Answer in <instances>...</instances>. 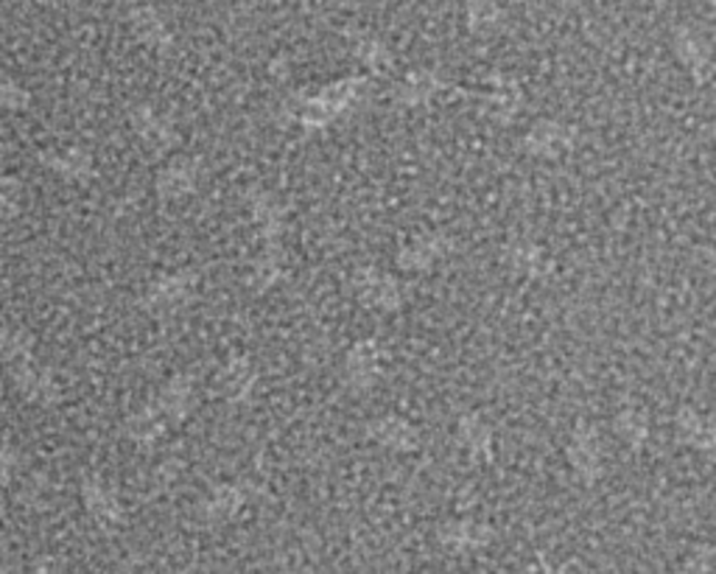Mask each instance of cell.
Here are the masks:
<instances>
[{
    "label": "cell",
    "mask_w": 716,
    "mask_h": 574,
    "mask_svg": "<svg viewBox=\"0 0 716 574\" xmlns=\"http://www.w3.org/2000/svg\"><path fill=\"white\" fill-rule=\"evenodd\" d=\"M367 90V79H341L311 93L291 96L289 112L300 127L325 129L345 118L361 101Z\"/></svg>",
    "instance_id": "cell-1"
},
{
    "label": "cell",
    "mask_w": 716,
    "mask_h": 574,
    "mask_svg": "<svg viewBox=\"0 0 716 574\" xmlns=\"http://www.w3.org/2000/svg\"><path fill=\"white\" fill-rule=\"evenodd\" d=\"M352 291L365 308L378 314H395L409 303L411 286L398 273L381 267H358L352 273Z\"/></svg>",
    "instance_id": "cell-2"
},
{
    "label": "cell",
    "mask_w": 716,
    "mask_h": 574,
    "mask_svg": "<svg viewBox=\"0 0 716 574\" xmlns=\"http://www.w3.org/2000/svg\"><path fill=\"white\" fill-rule=\"evenodd\" d=\"M454 238L442 230H417L409 232L395 250V267L404 275H428L451 258Z\"/></svg>",
    "instance_id": "cell-3"
},
{
    "label": "cell",
    "mask_w": 716,
    "mask_h": 574,
    "mask_svg": "<svg viewBox=\"0 0 716 574\" xmlns=\"http://www.w3.org/2000/svg\"><path fill=\"white\" fill-rule=\"evenodd\" d=\"M566 463L571 474L577 476L583 485H594L601 479L607 468L605 459V437H601L599 426L590 420H577L566 441Z\"/></svg>",
    "instance_id": "cell-4"
},
{
    "label": "cell",
    "mask_w": 716,
    "mask_h": 574,
    "mask_svg": "<svg viewBox=\"0 0 716 574\" xmlns=\"http://www.w3.org/2000/svg\"><path fill=\"white\" fill-rule=\"evenodd\" d=\"M389 356L376 339H358L341 359V378L352 393H372L387 376Z\"/></svg>",
    "instance_id": "cell-5"
},
{
    "label": "cell",
    "mask_w": 716,
    "mask_h": 574,
    "mask_svg": "<svg viewBox=\"0 0 716 574\" xmlns=\"http://www.w3.org/2000/svg\"><path fill=\"white\" fill-rule=\"evenodd\" d=\"M574 144H577V129L566 121H557V118H540L520 138L526 155L546 162L563 160L574 149Z\"/></svg>",
    "instance_id": "cell-6"
},
{
    "label": "cell",
    "mask_w": 716,
    "mask_h": 574,
    "mask_svg": "<svg viewBox=\"0 0 716 574\" xmlns=\"http://www.w3.org/2000/svg\"><path fill=\"white\" fill-rule=\"evenodd\" d=\"M205 180V166L202 157L197 155H173L162 162V169L157 171L155 186L157 194L168 202H179L188 199L202 188Z\"/></svg>",
    "instance_id": "cell-7"
},
{
    "label": "cell",
    "mask_w": 716,
    "mask_h": 574,
    "mask_svg": "<svg viewBox=\"0 0 716 574\" xmlns=\"http://www.w3.org/2000/svg\"><path fill=\"white\" fill-rule=\"evenodd\" d=\"M199 278L193 269H168L151 280L146 306L155 314H177L197 297Z\"/></svg>",
    "instance_id": "cell-8"
},
{
    "label": "cell",
    "mask_w": 716,
    "mask_h": 574,
    "mask_svg": "<svg viewBox=\"0 0 716 574\" xmlns=\"http://www.w3.org/2000/svg\"><path fill=\"white\" fill-rule=\"evenodd\" d=\"M437 541L451 555H476L496 541V530L474 516H459L437 530Z\"/></svg>",
    "instance_id": "cell-9"
},
{
    "label": "cell",
    "mask_w": 716,
    "mask_h": 574,
    "mask_svg": "<svg viewBox=\"0 0 716 574\" xmlns=\"http://www.w3.org/2000/svg\"><path fill=\"white\" fill-rule=\"evenodd\" d=\"M249 496H252V491L243 482H216L205 494V499L199 502V516L216 527L232 524L249 507Z\"/></svg>",
    "instance_id": "cell-10"
},
{
    "label": "cell",
    "mask_w": 716,
    "mask_h": 574,
    "mask_svg": "<svg viewBox=\"0 0 716 574\" xmlns=\"http://www.w3.org/2000/svg\"><path fill=\"white\" fill-rule=\"evenodd\" d=\"M448 90H454L451 81H445L442 76L434 73V70L415 68L395 81L392 99L395 105L417 110V107H428L437 99H442V93H448Z\"/></svg>",
    "instance_id": "cell-11"
},
{
    "label": "cell",
    "mask_w": 716,
    "mask_h": 574,
    "mask_svg": "<svg viewBox=\"0 0 716 574\" xmlns=\"http://www.w3.org/2000/svg\"><path fill=\"white\" fill-rule=\"evenodd\" d=\"M258 365L249 354H230L221 362L219 373H216V389L227 404H243L255 395L258 387Z\"/></svg>",
    "instance_id": "cell-12"
},
{
    "label": "cell",
    "mask_w": 716,
    "mask_h": 574,
    "mask_svg": "<svg viewBox=\"0 0 716 574\" xmlns=\"http://www.w3.org/2000/svg\"><path fill=\"white\" fill-rule=\"evenodd\" d=\"M247 210L260 241H284L289 214H286V205L278 194L266 191V188H252L247 194Z\"/></svg>",
    "instance_id": "cell-13"
},
{
    "label": "cell",
    "mask_w": 716,
    "mask_h": 574,
    "mask_svg": "<svg viewBox=\"0 0 716 574\" xmlns=\"http://www.w3.org/2000/svg\"><path fill=\"white\" fill-rule=\"evenodd\" d=\"M155 406L162 413L168 424H186L199 406V384L188 373H177L162 384Z\"/></svg>",
    "instance_id": "cell-14"
},
{
    "label": "cell",
    "mask_w": 716,
    "mask_h": 574,
    "mask_svg": "<svg viewBox=\"0 0 716 574\" xmlns=\"http://www.w3.org/2000/svg\"><path fill=\"white\" fill-rule=\"evenodd\" d=\"M457 446L470 465H487L496 457V432L479 413H465L457 420Z\"/></svg>",
    "instance_id": "cell-15"
},
{
    "label": "cell",
    "mask_w": 716,
    "mask_h": 574,
    "mask_svg": "<svg viewBox=\"0 0 716 574\" xmlns=\"http://www.w3.org/2000/svg\"><path fill=\"white\" fill-rule=\"evenodd\" d=\"M370 437L389 454H415L420 448V426L400 413H387L370 424Z\"/></svg>",
    "instance_id": "cell-16"
},
{
    "label": "cell",
    "mask_w": 716,
    "mask_h": 574,
    "mask_svg": "<svg viewBox=\"0 0 716 574\" xmlns=\"http://www.w3.org/2000/svg\"><path fill=\"white\" fill-rule=\"evenodd\" d=\"M479 101L487 110V116H493L496 121L507 123L509 118H515L524 107V85L518 79L507 73H496L485 88L479 90Z\"/></svg>",
    "instance_id": "cell-17"
},
{
    "label": "cell",
    "mask_w": 716,
    "mask_h": 574,
    "mask_svg": "<svg viewBox=\"0 0 716 574\" xmlns=\"http://www.w3.org/2000/svg\"><path fill=\"white\" fill-rule=\"evenodd\" d=\"M504 264L509 267V273L524 280H544L555 269L551 253L531 238H518V241L509 244L504 250Z\"/></svg>",
    "instance_id": "cell-18"
},
{
    "label": "cell",
    "mask_w": 716,
    "mask_h": 574,
    "mask_svg": "<svg viewBox=\"0 0 716 574\" xmlns=\"http://www.w3.org/2000/svg\"><path fill=\"white\" fill-rule=\"evenodd\" d=\"M675 429L677 437L686 448L697 454L714 452L716 446V424L708 413L697 409L692 404H683L675 415Z\"/></svg>",
    "instance_id": "cell-19"
},
{
    "label": "cell",
    "mask_w": 716,
    "mask_h": 574,
    "mask_svg": "<svg viewBox=\"0 0 716 574\" xmlns=\"http://www.w3.org/2000/svg\"><path fill=\"white\" fill-rule=\"evenodd\" d=\"M675 57L677 62L686 68L697 85H705L714 73V53H710V42L703 34L692 29H683L675 34Z\"/></svg>",
    "instance_id": "cell-20"
},
{
    "label": "cell",
    "mask_w": 716,
    "mask_h": 574,
    "mask_svg": "<svg viewBox=\"0 0 716 574\" xmlns=\"http://www.w3.org/2000/svg\"><path fill=\"white\" fill-rule=\"evenodd\" d=\"M132 127L138 129L140 140L155 151H166L177 144V127H173V121L166 112L155 110V107H140L132 116Z\"/></svg>",
    "instance_id": "cell-21"
},
{
    "label": "cell",
    "mask_w": 716,
    "mask_h": 574,
    "mask_svg": "<svg viewBox=\"0 0 716 574\" xmlns=\"http://www.w3.org/2000/svg\"><path fill=\"white\" fill-rule=\"evenodd\" d=\"M613 432L618 441L633 452H642L649 443V432H653V420H649L647 409L638 404H624L613 418Z\"/></svg>",
    "instance_id": "cell-22"
},
{
    "label": "cell",
    "mask_w": 716,
    "mask_h": 574,
    "mask_svg": "<svg viewBox=\"0 0 716 574\" xmlns=\"http://www.w3.org/2000/svg\"><path fill=\"white\" fill-rule=\"evenodd\" d=\"M286 273L284 241H260L258 258L252 261V286L258 291L272 289L280 284Z\"/></svg>",
    "instance_id": "cell-23"
},
{
    "label": "cell",
    "mask_w": 716,
    "mask_h": 574,
    "mask_svg": "<svg viewBox=\"0 0 716 574\" xmlns=\"http://www.w3.org/2000/svg\"><path fill=\"white\" fill-rule=\"evenodd\" d=\"M87 507H90V513H93V518L101 524V527H116V524H121L123 518V507L121 502H118L116 491H110V487L105 485L90 487V494H87Z\"/></svg>",
    "instance_id": "cell-24"
},
{
    "label": "cell",
    "mask_w": 716,
    "mask_h": 574,
    "mask_svg": "<svg viewBox=\"0 0 716 574\" xmlns=\"http://www.w3.org/2000/svg\"><path fill=\"white\" fill-rule=\"evenodd\" d=\"M504 7L501 0H470L468 3V29L474 34L487 37L501 26Z\"/></svg>",
    "instance_id": "cell-25"
},
{
    "label": "cell",
    "mask_w": 716,
    "mask_h": 574,
    "mask_svg": "<svg viewBox=\"0 0 716 574\" xmlns=\"http://www.w3.org/2000/svg\"><path fill=\"white\" fill-rule=\"evenodd\" d=\"M356 59L365 65L370 73H389L392 70V51L384 40L376 37H365L356 42Z\"/></svg>",
    "instance_id": "cell-26"
},
{
    "label": "cell",
    "mask_w": 716,
    "mask_h": 574,
    "mask_svg": "<svg viewBox=\"0 0 716 574\" xmlns=\"http://www.w3.org/2000/svg\"><path fill=\"white\" fill-rule=\"evenodd\" d=\"M138 37L140 42H146L149 48H155V51H168L173 42L171 37V29L166 26V20L160 18V14L155 12H143L138 18Z\"/></svg>",
    "instance_id": "cell-27"
},
{
    "label": "cell",
    "mask_w": 716,
    "mask_h": 574,
    "mask_svg": "<svg viewBox=\"0 0 716 574\" xmlns=\"http://www.w3.org/2000/svg\"><path fill=\"white\" fill-rule=\"evenodd\" d=\"M168 420L162 418V413L160 409H157L155 404L151 406H146L143 413L138 415V418H135V432L132 435L138 437L140 443H146V446H155V443H160L162 437H166V432H168Z\"/></svg>",
    "instance_id": "cell-28"
},
{
    "label": "cell",
    "mask_w": 716,
    "mask_h": 574,
    "mask_svg": "<svg viewBox=\"0 0 716 574\" xmlns=\"http://www.w3.org/2000/svg\"><path fill=\"white\" fill-rule=\"evenodd\" d=\"M680 574H714V550L708 544H699L683 557Z\"/></svg>",
    "instance_id": "cell-29"
},
{
    "label": "cell",
    "mask_w": 716,
    "mask_h": 574,
    "mask_svg": "<svg viewBox=\"0 0 716 574\" xmlns=\"http://www.w3.org/2000/svg\"><path fill=\"white\" fill-rule=\"evenodd\" d=\"M520 574H577V566L571 561H551L546 555H535L524 563Z\"/></svg>",
    "instance_id": "cell-30"
},
{
    "label": "cell",
    "mask_w": 716,
    "mask_h": 574,
    "mask_svg": "<svg viewBox=\"0 0 716 574\" xmlns=\"http://www.w3.org/2000/svg\"><path fill=\"white\" fill-rule=\"evenodd\" d=\"M263 574H269V572H263Z\"/></svg>",
    "instance_id": "cell-31"
}]
</instances>
